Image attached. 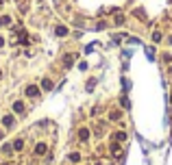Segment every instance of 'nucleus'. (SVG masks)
<instances>
[{
	"mask_svg": "<svg viewBox=\"0 0 172 165\" xmlns=\"http://www.w3.org/2000/svg\"><path fill=\"white\" fill-rule=\"evenodd\" d=\"M0 139H2V131H0Z\"/></svg>",
	"mask_w": 172,
	"mask_h": 165,
	"instance_id": "nucleus-18",
	"label": "nucleus"
},
{
	"mask_svg": "<svg viewBox=\"0 0 172 165\" xmlns=\"http://www.w3.org/2000/svg\"><path fill=\"white\" fill-rule=\"evenodd\" d=\"M109 120H111V122L122 120V111H111V113H109Z\"/></svg>",
	"mask_w": 172,
	"mask_h": 165,
	"instance_id": "nucleus-7",
	"label": "nucleus"
},
{
	"mask_svg": "<svg viewBox=\"0 0 172 165\" xmlns=\"http://www.w3.org/2000/svg\"><path fill=\"white\" fill-rule=\"evenodd\" d=\"M72 61H74V54H68V57H65V68H70Z\"/></svg>",
	"mask_w": 172,
	"mask_h": 165,
	"instance_id": "nucleus-13",
	"label": "nucleus"
},
{
	"mask_svg": "<svg viewBox=\"0 0 172 165\" xmlns=\"http://www.w3.org/2000/svg\"><path fill=\"white\" fill-rule=\"evenodd\" d=\"M2 46H5V39H2V37H0V48H2Z\"/></svg>",
	"mask_w": 172,
	"mask_h": 165,
	"instance_id": "nucleus-17",
	"label": "nucleus"
},
{
	"mask_svg": "<svg viewBox=\"0 0 172 165\" xmlns=\"http://www.w3.org/2000/svg\"><path fill=\"white\" fill-rule=\"evenodd\" d=\"M13 124H15L13 115H5V117H2V126H7V128H9V126H13Z\"/></svg>",
	"mask_w": 172,
	"mask_h": 165,
	"instance_id": "nucleus-4",
	"label": "nucleus"
},
{
	"mask_svg": "<svg viewBox=\"0 0 172 165\" xmlns=\"http://www.w3.org/2000/svg\"><path fill=\"white\" fill-rule=\"evenodd\" d=\"M2 24H11V18H9V15H2Z\"/></svg>",
	"mask_w": 172,
	"mask_h": 165,
	"instance_id": "nucleus-16",
	"label": "nucleus"
},
{
	"mask_svg": "<svg viewBox=\"0 0 172 165\" xmlns=\"http://www.w3.org/2000/svg\"><path fill=\"white\" fill-rule=\"evenodd\" d=\"M116 24H124V15H116Z\"/></svg>",
	"mask_w": 172,
	"mask_h": 165,
	"instance_id": "nucleus-15",
	"label": "nucleus"
},
{
	"mask_svg": "<svg viewBox=\"0 0 172 165\" xmlns=\"http://www.w3.org/2000/svg\"><path fill=\"white\" fill-rule=\"evenodd\" d=\"M52 87H54V83L50 80V78H44V80H41V89H46V91H50Z\"/></svg>",
	"mask_w": 172,
	"mask_h": 165,
	"instance_id": "nucleus-5",
	"label": "nucleus"
},
{
	"mask_svg": "<svg viewBox=\"0 0 172 165\" xmlns=\"http://www.w3.org/2000/svg\"><path fill=\"white\" fill-rule=\"evenodd\" d=\"M2 165H11V163H2Z\"/></svg>",
	"mask_w": 172,
	"mask_h": 165,
	"instance_id": "nucleus-19",
	"label": "nucleus"
},
{
	"mask_svg": "<svg viewBox=\"0 0 172 165\" xmlns=\"http://www.w3.org/2000/svg\"><path fill=\"white\" fill-rule=\"evenodd\" d=\"M24 93L29 98H37V96H39V87H37V85H29V87L24 89Z\"/></svg>",
	"mask_w": 172,
	"mask_h": 165,
	"instance_id": "nucleus-2",
	"label": "nucleus"
},
{
	"mask_svg": "<svg viewBox=\"0 0 172 165\" xmlns=\"http://www.w3.org/2000/svg\"><path fill=\"white\" fill-rule=\"evenodd\" d=\"M24 111H26V104L22 100H15L13 102V113H18V115H24Z\"/></svg>",
	"mask_w": 172,
	"mask_h": 165,
	"instance_id": "nucleus-1",
	"label": "nucleus"
},
{
	"mask_svg": "<svg viewBox=\"0 0 172 165\" xmlns=\"http://www.w3.org/2000/svg\"><path fill=\"white\" fill-rule=\"evenodd\" d=\"M68 161H70V163H79V161H81V154H79V152H72V154L68 156Z\"/></svg>",
	"mask_w": 172,
	"mask_h": 165,
	"instance_id": "nucleus-10",
	"label": "nucleus"
},
{
	"mask_svg": "<svg viewBox=\"0 0 172 165\" xmlns=\"http://www.w3.org/2000/svg\"><path fill=\"white\" fill-rule=\"evenodd\" d=\"M11 146H13V150H22V148H24V139H15Z\"/></svg>",
	"mask_w": 172,
	"mask_h": 165,
	"instance_id": "nucleus-9",
	"label": "nucleus"
},
{
	"mask_svg": "<svg viewBox=\"0 0 172 165\" xmlns=\"http://www.w3.org/2000/svg\"><path fill=\"white\" fill-rule=\"evenodd\" d=\"M113 139H116V141H126V133H116Z\"/></svg>",
	"mask_w": 172,
	"mask_h": 165,
	"instance_id": "nucleus-12",
	"label": "nucleus"
},
{
	"mask_svg": "<svg viewBox=\"0 0 172 165\" xmlns=\"http://www.w3.org/2000/svg\"><path fill=\"white\" fill-rule=\"evenodd\" d=\"M54 35H59V37H65V35H68V28H65V26H57V28H54Z\"/></svg>",
	"mask_w": 172,
	"mask_h": 165,
	"instance_id": "nucleus-8",
	"label": "nucleus"
},
{
	"mask_svg": "<svg viewBox=\"0 0 172 165\" xmlns=\"http://www.w3.org/2000/svg\"><path fill=\"white\" fill-rule=\"evenodd\" d=\"M46 150H48V146H46L44 141H41V143H37V146H35V154H37V156H44V154H46Z\"/></svg>",
	"mask_w": 172,
	"mask_h": 165,
	"instance_id": "nucleus-3",
	"label": "nucleus"
},
{
	"mask_svg": "<svg viewBox=\"0 0 172 165\" xmlns=\"http://www.w3.org/2000/svg\"><path fill=\"white\" fill-rule=\"evenodd\" d=\"M0 24H2V18H0Z\"/></svg>",
	"mask_w": 172,
	"mask_h": 165,
	"instance_id": "nucleus-20",
	"label": "nucleus"
},
{
	"mask_svg": "<svg viewBox=\"0 0 172 165\" xmlns=\"http://www.w3.org/2000/svg\"><path fill=\"white\" fill-rule=\"evenodd\" d=\"M152 41H161V33H159V30L152 33Z\"/></svg>",
	"mask_w": 172,
	"mask_h": 165,
	"instance_id": "nucleus-14",
	"label": "nucleus"
},
{
	"mask_svg": "<svg viewBox=\"0 0 172 165\" xmlns=\"http://www.w3.org/2000/svg\"><path fill=\"white\" fill-rule=\"evenodd\" d=\"M111 154H113V156H118V154H122V148H120L118 143H113V146H111Z\"/></svg>",
	"mask_w": 172,
	"mask_h": 165,
	"instance_id": "nucleus-11",
	"label": "nucleus"
},
{
	"mask_svg": "<svg viewBox=\"0 0 172 165\" xmlns=\"http://www.w3.org/2000/svg\"><path fill=\"white\" fill-rule=\"evenodd\" d=\"M79 139L81 141H87L89 139V128H81V131H79Z\"/></svg>",
	"mask_w": 172,
	"mask_h": 165,
	"instance_id": "nucleus-6",
	"label": "nucleus"
}]
</instances>
